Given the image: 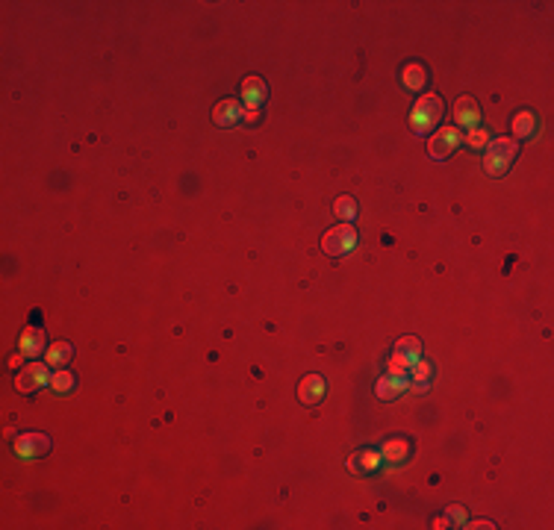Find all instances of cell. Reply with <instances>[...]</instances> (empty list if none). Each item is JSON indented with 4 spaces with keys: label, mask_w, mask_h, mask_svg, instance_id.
Segmentation results:
<instances>
[{
    "label": "cell",
    "mask_w": 554,
    "mask_h": 530,
    "mask_svg": "<svg viewBox=\"0 0 554 530\" xmlns=\"http://www.w3.org/2000/svg\"><path fill=\"white\" fill-rule=\"evenodd\" d=\"M328 392V380L321 377V374H307L301 380V386H298V398H301V404H307V407H316L321 398H325Z\"/></svg>",
    "instance_id": "9c48e42d"
},
{
    "label": "cell",
    "mask_w": 554,
    "mask_h": 530,
    "mask_svg": "<svg viewBox=\"0 0 554 530\" xmlns=\"http://www.w3.org/2000/svg\"><path fill=\"white\" fill-rule=\"evenodd\" d=\"M374 392H378L381 401H392V398H398V395L407 392V380H404V377H396V374H386V377L378 380Z\"/></svg>",
    "instance_id": "9a60e30c"
},
{
    "label": "cell",
    "mask_w": 554,
    "mask_h": 530,
    "mask_svg": "<svg viewBox=\"0 0 554 530\" xmlns=\"http://www.w3.org/2000/svg\"><path fill=\"white\" fill-rule=\"evenodd\" d=\"M242 115H245V106L239 100H230V98L219 100L216 109H212V121L219 127H236V124H242Z\"/></svg>",
    "instance_id": "30bf717a"
},
{
    "label": "cell",
    "mask_w": 554,
    "mask_h": 530,
    "mask_svg": "<svg viewBox=\"0 0 554 530\" xmlns=\"http://www.w3.org/2000/svg\"><path fill=\"white\" fill-rule=\"evenodd\" d=\"M42 351H47L45 327H27L24 336L18 339V354H24L27 359H35V357H42Z\"/></svg>",
    "instance_id": "52a82bcc"
},
{
    "label": "cell",
    "mask_w": 554,
    "mask_h": 530,
    "mask_svg": "<svg viewBox=\"0 0 554 530\" xmlns=\"http://www.w3.org/2000/svg\"><path fill=\"white\" fill-rule=\"evenodd\" d=\"M333 212H336V218H342V224H351L357 218V200L351 195H339L333 204Z\"/></svg>",
    "instance_id": "d6986e66"
},
{
    "label": "cell",
    "mask_w": 554,
    "mask_h": 530,
    "mask_svg": "<svg viewBox=\"0 0 554 530\" xmlns=\"http://www.w3.org/2000/svg\"><path fill=\"white\" fill-rule=\"evenodd\" d=\"M71 357H74V348H71L68 342H53L45 351V362L50 365V369H65V365L71 362Z\"/></svg>",
    "instance_id": "4fadbf2b"
},
{
    "label": "cell",
    "mask_w": 554,
    "mask_h": 530,
    "mask_svg": "<svg viewBox=\"0 0 554 530\" xmlns=\"http://www.w3.org/2000/svg\"><path fill=\"white\" fill-rule=\"evenodd\" d=\"M466 144H469V148H487V144H490V133L484 130V127H475V130L466 133Z\"/></svg>",
    "instance_id": "44dd1931"
},
{
    "label": "cell",
    "mask_w": 554,
    "mask_h": 530,
    "mask_svg": "<svg viewBox=\"0 0 554 530\" xmlns=\"http://www.w3.org/2000/svg\"><path fill=\"white\" fill-rule=\"evenodd\" d=\"M469 527H475V530H484V527H495L492 522H475V524H469Z\"/></svg>",
    "instance_id": "484cf974"
},
{
    "label": "cell",
    "mask_w": 554,
    "mask_h": 530,
    "mask_svg": "<svg viewBox=\"0 0 554 530\" xmlns=\"http://www.w3.org/2000/svg\"><path fill=\"white\" fill-rule=\"evenodd\" d=\"M354 245H357L354 224H339V227L328 230L325 239H321V250H325L328 257H342V253L354 250Z\"/></svg>",
    "instance_id": "3957f363"
},
{
    "label": "cell",
    "mask_w": 554,
    "mask_h": 530,
    "mask_svg": "<svg viewBox=\"0 0 554 530\" xmlns=\"http://www.w3.org/2000/svg\"><path fill=\"white\" fill-rule=\"evenodd\" d=\"M439 121H442V100L437 95H425L413 106V113H410V127H413V133H419V136L434 133Z\"/></svg>",
    "instance_id": "7a4b0ae2"
},
{
    "label": "cell",
    "mask_w": 554,
    "mask_h": 530,
    "mask_svg": "<svg viewBox=\"0 0 554 530\" xmlns=\"http://www.w3.org/2000/svg\"><path fill=\"white\" fill-rule=\"evenodd\" d=\"M516 154H519V144H516V139L510 136H498L487 144V156H484V168L492 174V177H502L507 168H510V162L516 159Z\"/></svg>",
    "instance_id": "6da1fadb"
},
{
    "label": "cell",
    "mask_w": 554,
    "mask_h": 530,
    "mask_svg": "<svg viewBox=\"0 0 554 530\" xmlns=\"http://www.w3.org/2000/svg\"><path fill=\"white\" fill-rule=\"evenodd\" d=\"M445 519H451L457 527H466V509L463 507H449V516Z\"/></svg>",
    "instance_id": "603a6c76"
},
{
    "label": "cell",
    "mask_w": 554,
    "mask_h": 530,
    "mask_svg": "<svg viewBox=\"0 0 554 530\" xmlns=\"http://www.w3.org/2000/svg\"><path fill=\"white\" fill-rule=\"evenodd\" d=\"M413 369V377H416V383H427L431 380V374H434V365L427 362V359H419V362H413L410 365Z\"/></svg>",
    "instance_id": "7402d4cb"
},
{
    "label": "cell",
    "mask_w": 554,
    "mask_h": 530,
    "mask_svg": "<svg viewBox=\"0 0 554 530\" xmlns=\"http://www.w3.org/2000/svg\"><path fill=\"white\" fill-rule=\"evenodd\" d=\"M74 374H71L68 369H57V374H50V386L57 389V392H71L74 389Z\"/></svg>",
    "instance_id": "ffe728a7"
},
{
    "label": "cell",
    "mask_w": 554,
    "mask_h": 530,
    "mask_svg": "<svg viewBox=\"0 0 554 530\" xmlns=\"http://www.w3.org/2000/svg\"><path fill=\"white\" fill-rule=\"evenodd\" d=\"M269 100V86L262 77H245L242 83V103L245 109H262V103Z\"/></svg>",
    "instance_id": "ba28073f"
},
{
    "label": "cell",
    "mask_w": 554,
    "mask_h": 530,
    "mask_svg": "<svg viewBox=\"0 0 554 530\" xmlns=\"http://www.w3.org/2000/svg\"><path fill=\"white\" fill-rule=\"evenodd\" d=\"M50 451V439L45 433H21L15 439V454L21 460H35V456H45Z\"/></svg>",
    "instance_id": "8992f818"
},
{
    "label": "cell",
    "mask_w": 554,
    "mask_h": 530,
    "mask_svg": "<svg viewBox=\"0 0 554 530\" xmlns=\"http://www.w3.org/2000/svg\"><path fill=\"white\" fill-rule=\"evenodd\" d=\"M533 133H537V115H533L531 109H525V113H519L513 118V136L516 139H531Z\"/></svg>",
    "instance_id": "2e32d148"
},
{
    "label": "cell",
    "mask_w": 554,
    "mask_h": 530,
    "mask_svg": "<svg viewBox=\"0 0 554 530\" xmlns=\"http://www.w3.org/2000/svg\"><path fill=\"white\" fill-rule=\"evenodd\" d=\"M454 121H457V130H475L480 127V109L472 98H460L454 103Z\"/></svg>",
    "instance_id": "8fae6325"
},
{
    "label": "cell",
    "mask_w": 554,
    "mask_h": 530,
    "mask_svg": "<svg viewBox=\"0 0 554 530\" xmlns=\"http://www.w3.org/2000/svg\"><path fill=\"white\" fill-rule=\"evenodd\" d=\"M386 371H389V374H396V377H404V371H407V365H401V362H396V359H389V365H386Z\"/></svg>",
    "instance_id": "cb8c5ba5"
},
{
    "label": "cell",
    "mask_w": 554,
    "mask_h": 530,
    "mask_svg": "<svg viewBox=\"0 0 554 530\" xmlns=\"http://www.w3.org/2000/svg\"><path fill=\"white\" fill-rule=\"evenodd\" d=\"M460 144H463V133L457 130V127H442V130L431 139V144H427V151H431L434 159H445V156H451Z\"/></svg>",
    "instance_id": "5b68a950"
},
{
    "label": "cell",
    "mask_w": 554,
    "mask_h": 530,
    "mask_svg": "<svg viewBox=\"0 0 554 530\" xmlns=\"http://www.w3.org/2000/svg\"><path fill=\"white\" fill-rule=\"evenodd\" d=\"M407 454H410V442L407 439H389L381 448V460H386V463H404Z\"/></svg>",
    "instance_id": "e0dca14e"
},
{
    "label": "cell",
    "mask_w": 554,
    "mask_h": 530,
    "mask_svg": "<svg viewBox=\"0 0 554 530\" xmlns=\"http://www.w3.org/2000/svg\"><path fill=\"white\" fill-rule=\"evenodd\" d=\"M50 383V374H47V362L42 359V362H27L21 371H18V377H15V386H18V392H24V395H30V392H35V389H42V386H47Z\"/></svg>",
    "instance_id": "277c9868"
},
{
    "label": "cell",
    "mask_w": 554,
    "mask_h": 530,
    "mask_svg": "<svg viewBox=\"0 0 554 530\" xmlns=\"http://www.w3.org/2000/svg\"><path fill=\"white\" fill-rule=\"evenodd\" d=\"M378 466H381V451H357L348 460V468L357 474H371Z\"/></svg>",
    "instance_id": "5bb4252c"
},
{
    "label": "cell",
    "mask_w": 554,
    "mask_h": 530,
    "mask_svg": "<svg viewBox=\"0 0 554 530\" xmlns=\"http://www.w3.org/2000/svg\"><path fill=\"white\" fill-rule=\"evenodd\" d=\"M401 80H404V86H407L410 91H419V88L427 83V71H425V65H419V62H410V65L404 68Z\"/></svg>",
    "instance_id": "ac0fdd59"
},
{
    "label": "cell",
    "mask_w": 554,
    "mask_h": 530,
    "mask_svg": "<svg viewBox=\"0 0 554 530\" xmlns=\"http://www.w3.org/2000/svg\"><path fill=\"white\" fill-rule=\"evenodd\" d=\"M392 359L410 369L413 362L422 359V342H419L416 336H404V339H398V342H396V351H392Z\"/></svg>",
    "instance_id": "7c38bea8"
},
{
    "label": "cell",
    "mask_w": 554,
    "mask_h": 530,
    "mask_svg": "<svg viewBox=\"0 0 554 530\" xmlns=\"http://www.w3.org/2000/svg\"><path fill=\"white\" fill-rule=\"evenodd\" d=\"M257 118H260V109H245V115H242L245 124H254Z\"/></svg>",
    "instance_id": "d4e9b609"
}]
</instances>
